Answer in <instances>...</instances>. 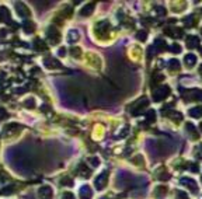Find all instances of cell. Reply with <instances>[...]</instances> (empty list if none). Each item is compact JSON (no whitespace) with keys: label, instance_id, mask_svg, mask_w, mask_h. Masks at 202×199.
<instances>
[]
</instances>
